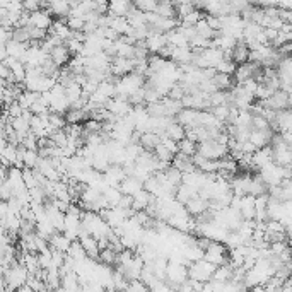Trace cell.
Returning <instances> with one entry per match:
<instances>
[{
  "instance_id": "6da1fadb",
  "label": "cell",
  "mask_w": 292,
  "mask_h": 292,
  "mask_svg": "<svg viewBox=\"0 0 292 292\" xmlns=\"http://www.w3.org/2000/svg\"><path fill=\"white\" fill-rule=\"evenodd\" d=\"M215 270H217L215 265H212L210 262H207V260L203 258V260H200V262H195V263L190 265L188 273H190V278H192V280L205 284V282H210L212 278H214Z\"/></svg>"
},
{
  "instance_id": "7a4b0ae2",
  "label": "cell",
  "mask_w": 292,
  "mask_h": 292,
  "mask_svg": "<svg viewBox=\"0 0 292 292\" xmlns=\"http://www.w3.org/2000/svg\"><path fill=\"white\" fill-rule=\"evenodd\" d=\"M197 154L210 159V161H220V159L229 156V149L225 145H220L217 140H207V142L198 144Z\"/></svg>"
},
{
  "instance_id": "3957f363",
  "label": "cell",
  "mask_w": 292,
  "mask_h": 292,
  "mask_svg": "<svg viewBox=\"0 0 292 292\" xmlns=\"http://www.w3.org/2000/svg\"><path fill=\"white\" fill-rule=\"evenodd\" d=\"M190 278V273H188V267L181 263H174V262H169L167 265V272H166V282L172 287L178 289L180 285H183Z\"/></svg>"
},
{
  "instance_id": "277c9868",
  "label": "cell",
  "mask_w": 292,
  "mask_h": 292,
  "mask_svg": "<svg viewBox=\"0 0 292 292\" xmlns=\"http://www.w3.org/2000/svg\"><path fill=\"white\" fill-rule=\"evenodd\" d=\"M106 109H108L109 113L113 114L114 118H125L128 114L132 113V109H134V106L130 104V101L125 99V97H113L111 101H109L108 104H106ZM114 120V122H116Z\"/></svg>"
},
{
  "instance_id": "5b68a950",
  "label": "cell",
  "mask_w": 292,
  "mask_h": 292,
  "mask_svg": "<svg viewBox=\"0 0 292 292\" xmlns=\"http://www.w3.org/2000/svg\"><path fill=\"white\" fill-rule=\"evenodd\" d=\"M135 72V60L122 59V56H114L111 60V75L116 79H122L125 75Z\"/></svg>"
},
{
  "instance_id": "8992f818",
  "label": "cell",
  "mask_w": 292,
  "mask_h": 292,
  "mask_svg": "<svg viewBox=\"0 0 292 292\" xmlns=\"http://www.w3.org/2000/svg\"><path fill=\"white\" fill-rule=\"evenodd\" d=\"M272 162H273V150L270 145L268 147L258 149L253 156H251V167L256 169V172H258L260 169H263L265 166L272 164Z\"/></svg>"
},
{
  "instance_id": "52a82bcc",
  "label": "cell",
  "mask_w": 292,
  "mask_h": 292,
  "mask_svg": "<svg viewBox=\"0 0 292 292\" xmlns=\"http://www.w3.org/2000/svg\"><path fill=\"white\" fill-rule=\"evenodd\" d=\"M176 122L181 123L187 130H193L197 127H202L200 125V111L197 109H183L178 116H176Z\"/></svg>"
},
{
  "instance_id": "ba28073f",
  "label": "cell",
  "mask_w": 292,
  "mask_h": 292,
  "mask_svg": "<svg viewBox=\"0 0 292 292\" xmlns=\"http://www.w3.org/2000/svg\"><path fill=\"white\" fill-rule=\"evenodd\" d=\"M53 23H55V19H53V16L50 14V12H48V11H39V12H34V14H31L29 26H31V28L50 31Z\"/></svg>"
},
{
  "instance_id": "9c48e42d",
  "label": "cell",
  "mask_w": 292,
  "mask_h": 292,
  "mask_svg": "<svg viewBox=\"0 0 292 292\" xmlns=\"http://www.w3.org/2000/svg\"><path fill=\"white\" fill-rule=\"evenodd\" d=\"M45 11L50 12L51 16H55L56 19H69L72 7H70V2H59V0H55V2L46 4Z\"/></svg>"
},
{
  "instance_id": "30bf717a",
  "label": "cell",
  "mask_w": 292,
  "mask_h": 292,
  "mask_svg": "<svg viewBox=\"0 0 292 292\" xmlns=\"http://www.w3.org/2000/svg\"><path fill=\"white\" fill-rule=\"evenodd\" d=\"M72 56L74 55L70 53V50L65 45H60V46L53 48V51L50 53V59L55 62L60 69L67 67V65L70 64V60H72Z\"/></svg>"
},
{
  "instance_id": "8fae6325",
  "label": "cell",
  "mask_w": 292,
  "mask_h": 292,
  "mask_svg": "<svg viewBox=\"0 0 292 292\" xmlns=\"http://www.w3.org/2000/svg\"><path fill=\"white\" fill-rule=\"evenodd\" d=\"M193 56H195V53L190 46H187V48H172L171 60L174 62L176 65L183 67V65L193 64Z\"/></svg>"
},
{
  "instance_id": "7c38bea8",
  "label": "cell",
  "mask_w": 292,
  "mask_h": 292,
  "mask_svg": "<svg viewBox=\"0 0 292 292\" xmlns=\"http://www.w3.org/2000/svg\"><path fill=\"white\" fill-rule=\"evenodd\" d=\"M187 210H188V214L192 215V217H200V215H203V214H207L209 212V202L207 200H203V198H200V197H195V198H192L187 205Z\"/></svg>"
},
{
  "instance_id": "4fadbf2b",
  "label": "cell",
  "mask_w": 292,
  "mask_h": 292,
  "mask_svg": "<svg viewBox=\"0 0 292 292\" xmlns=\"http://www.w3.org/2000/svg\"><path fill=\"white\" fill-rule=\"evenodd\" d=\"M250 55H251V50L248 48V45L245 41H240L231 53V60L240 67V65H245L250 62Z\"/></svg>"
},
{
  "instance_id": "5bb4252c",
  "label": "cell",
  "mask_w": 292,
  "mask_h": 292,
  "mask_svg": "<svg viewBox=\"0 0 292 292\" xmlns=\"http://www.w3.org/2000/svg\"><path fill=\"white\" fill-rule=\"evenodd\" d=\"M241 215L245 220H255L256 219V203H255V197L251 195H246V197L241 198Z\"/></svg>"
},
{
  "instance_id": "9a60e30c",
  "label": "cell",
  "mask_w": 292,
  "mask_h": 292,
  "mask_svg": "<svg viewBox=\"0 0 292 292\" xmlns=\"http://www.w3.org/2000/svg\"><path fill=\"white\" fill-rule=\"evenodd\" d=\"M172 167H176V169L181 171L183 174L197 171V166H195V162H193V157L183 156V154H180V152L174 156V161H172Z\"/></svg>"
},
{
  "instance_id": "2e32d148",
  "label": "cell",
  "mask_w": 292,
  "mask_h": 292,
  "mask_svg": "<svg viewBox=\"0 0 292 292\" xmlns=\"http://www.w3.org/2000/svg\"><path fill=\"white\" fill-rule=\"evenodd\" d=\"M134 4L127 2V0H116V2H109V16L113 17H127L128 12L132 11Z\"/></svg>"
},
{
  "instance_id": "e0dca14e",
  "label": "cell",
  "mask_w": 292,
  "mask_h": 292,
  "mask_svg": "<svg viewBox=\"0 0 292 292\" xmlns=\"http://www.w3.org/2000/svg\"><path fill=\"white\" fill-rule=\"evenodd\" d=\"M65 120H67V125H84L87 120H89V113L86 109H75L70 108L67 113H65Z\"/></svg>"
},
{
  "instance_id": "ac0fdd59",
  "label": "cell",
  "mask_w": 292,
  "mask_h": 292,
  "mask_svg": "<svg viewBox=\"0 0 292 292\" xmlns=\"http://www.w3.org/2000/svg\"><path fill=\"white\" fill-rule=\"evenodd\" d=\"M70 246H72V241L65 236L64 232H56L55 236L50 240V248L51 250H56V251H62V253L67 255L70 251Z\"/></svg>"
},
{
  "instance_id": "d6986e66",
  "label": "cell",
  "mask_w": 292,
  "mask_h": 292,
  "mask_svg": "<svg viewBox=\"0 0 292 292\" xmlns=\"http://www.w3.org/2000/svg\"><path fill=\"white\" fill-rule=\"evenodd\" d=\"M140 190H144V183H140L137 178H127L120 187V192L128 197H135Z\"/></svg>"
},
{
  "instance_id": "ffe728a7",
  "label": "cell",
  "mask_w": 292,
  "mask_h": 292,
  "mask_svg": "<svg viewBox=\"0 0 292 292\" xmlns=\"http://www.w3.org/2000/svg\"><path fill=\"white\" fill-rule=\"evenodd\" d=\"M195 197H198V190L193 187H188V185H185V183L176 190V200L180 203H183V205H187V203Z\"/></svg>"
},
{
  "instance_id": "44dd1931",
  "label": "cell",
  "mask_w": 292,
  "mask_h": 292,
  "mask_svg": "<svg viewBox=\"0 0 292 292\" xmlns=\"http://www.w3.org/2000/svg\"><path fill=\"white\" fill-rule=\"evenodd\" d=\"M232 278H234V267L231 263H225V265H220V267H217L212 280L225 282V284H227V282H231Z\"/></svg>"
},
{
  "instance_id": "7402d4cb",
  "label": "cell",
  "mask_w": 292,
  "mask_h": 292,
  "mask_svg": "<svg viewBox=\"0 0 292 292\" xmlns=\"http://www.w3.org/2000/svg\"><path fill=\"white\" fill-rule=\"evenodd\" d=\"M140 145L147 150V152H150L152 150L154 152V149L157 147L159 144H161V137H159L157 134H154V132H147V134H142L140 135Z\"/></svg>"
},
{
  "instance_id": "603a6c76",
  "label": "cell",
  "mask_w": 292,
  "mask_h": 292,
  "mask_svg": "<svg viewBox=\"0 0 292 292\" xmlns=\"http://www.w3.org/2000/svg\"><path fill=\"white\" fill-rule=\"evenodd\" d=\"M167 41H169V45L172 48H187L190 46V41H188V38L185 36L183 33H181V29H174V31H171L169 34H167Z\"/></svg>"
},
{
  "instance_id": "cb8c5ba5",
  "label": "cell",
  "mask_w": 292,
  "mask_h": 292,
  "mask_svg": "<svg viewBox=\"0 0 292 292\" xmlns=\"http://www.w3.org/2000/svg\"><path fill=\"white\" fill-rule=\"evenodd\" d=\"M166 135L169 137V139L176 140V142H181L183 139H187V128H185L183 125H181V123H178V122L174 120L169 127H167Z\"/></svg>"
},
{
  "instance_id": "d4e9b609",
  "label": "cell",
  "mask_w": 292,
  "mask_h": 292,
  "mask_svg": "<svg viewBox=\"0 0 292 292\" xmlns=\"http://www.w3.org/2000/svg\"><path fill=\"white\" fill-rule=\"evenodd\" d=\"M38 99H39V94H38V92L24 91L23 94L17 97V103H19V106L24 109V111H29V109L33 108L34 103H36Z\"/></svg>"
},
{
  "instance_id": "484cf974",
  "label": "cell",
  "mask_w": 292,
  "mask_h": 292,
  "mask_svg": "<svg viewBox=\"0 0 292 292\" xmlns=\"http://www.w3.org/2000/svg\"><path fill=\"white\" fill-rule=\"evenodd\" d=\"M178 152L183 154V156L195 157L198 152V144L193 142V140H190V139H183L181 142H178Z\"/></svg>"
},
{
  "instance_id": "4316f807",
  "label": "cell",
  "mask_w": 292,
  "mask_h": 292,
  "mask_svg": "<svg viewBox=\"0 0 292 292\" xmlns=\"http://www.w3.org/2000/svg\"><path fill=\"white\" fill-rule=\"evenodd\" d=\"M103 197L106 198V202L109 203V207H118L123 198V193L120 192V188H111L108 187L103 192Z\"/></svg>"
},
{
  "instance_id": "83f0119b",
  "label": "cell",
  "mask_w": 292,
  "mask_h": 292,
  "mask_svg": "<svg viewBox=\"0 0 292 292\" xmlns=\"http://www.w3.org/2000/svg\"><path fill=\"white\" fill-rule=\"evenodd\" d=\"M197 34L198 36H202V38H205V39H209V41H212V39L217 38L219 33H215V31L210 28L209 23H207V19H202L200 23L197 24Z\"/></svg>"
},
{
  "instance_id": "f1b7e54d",
  "label": "cell",
  "mask_w": 292,
  "mask_h": 292,
  "mask_svg": "<svg viewBox=\"0 0 292 292\" xmlns=\"http://www.w3.org/2000/svg\"><path fill=\"white\" fill-rule=\"evenodd\" d=\"M156 14L161 16V17H167V19H174V17L178 19L176 7H174V4H171V2H159Z\"/></svg>"
},
{
  "instance_id": "f546056e",
  "label": "cell",
  "mask_w": 292,
  "mask_h": 292,
  "mask_svg": "<svg viewBox=\"0 0 292 292\" xmlns=\"http://www.w3.org/2000/svg\"><path fill=\"white\" fill-rule=\"evenodd\" d=\"M116 262H118V253L113 250L111 246L106 248V250L101 251V255H99V263L106 265V267H113V265H116Z\"/></svg>"
},
{
  "instance_id": "4dcf8cb0",
  "label": "cell",
  "mask_w": 292,
  "mask_h": 292,
  "mask_svg": "<svg viewBox=\"0 0 292 292\" xmlns=\"http://www.w3.org/2000/svg\"><path fill=\"white\" fill-rule=\"evenodd\" d=\"M111 28L116 31L120 36H125L128 34V31H130V23H128L127 17H113V23H111Z\"/></svg>"
},
{
  "instance_id": "1f68e13d",
  "label": "cell",
  "mask_w": 292,
  "mask_h": 292,
  "mask_svg": "<svg viewBox=\"0 0 292 292\" xmlns=\"http://www.w3.org/2000/svg\"><path fill=\"white\" fill-rule=\"evenodd\" d=\"M67 255L72 256L75 262H84V260L87 258V253H86V250H84V246L81 245V241H74Z\"/></svg>"
},
{
  "instance_id": "d6a6232c",
  "label": "cell",
  "mask_w": 292,
  "mask_h": 292,
  "mask_svg": "<svg viewBox=\"0 0 292 292\" xmlns=\"http://www.w3.org/2000/svg\"><path fill=\"white\" fill-rule=\"evenodd\" d=\"M174 7H176V14H178V19H185L188 14H192L193 11H197V7H195V4L192 2H178V4H174Z\"/></svg>"
},
{
  "instance_id": "836d02e7",
  "label": "cell",
  "mask_w": 292,
  "mask_h": 292,
  "mask_svg": "<svg viewBox=\"0 0 292 292\" xmlns=\"http://www.w3.org/2000/svg\"><path fill=\"white\" fill-rule=\"evenodd\" d=\"M67 26L74 31V33H84V28H86V21H84L82 17L70 16L69 19H67Z\"/></svg>"
},
{
  "instance_id": "e575fe53",
  "label": "cell",
  "mask_w": 292,
  "mask_h": 292,
  "mask_svg": "<svg viewBox=\"0 0 292 292\" xmlns=\"http://www.w3.org/2000/svg\"><path fill=\"white\" fill-rule=\"evenodd\" d=\"M134 6L139 9L140 12H144V14H150V12L157 11L159 2H156V0H147V2H135Z\"/></svg>"
},
{
  "instance_id": "d590c367",
  "label": "cell",
  "mask_w": 292,
  "mask_h": 292,
  "mask_svg": "<svg viewBox=\"0 0 292 292\" xmlns=\"http://www.w3.org/2000/svg\"><path fill=\"white\" fill-rule=\"evenodd\" d=\"M251 130H270V123L262 114H255L253 116V127Z\"/></svg>"
},
{
  "instance_id": "8d00e7d4",
  "label": "cell",
  "mask_w": 292,
  "mask_h": 292,
  "mask_svg": "<svg viewBox=\"0 0 292 292\" xmlns=\"http://www.w3.org/2000/svg\"><path fill=\"white\" fill-rule=\"evenodd\" d=\"M161 137V144L164 145L166 149H169L172 154H178V142L176 140H172V139H169L166 134H162V135H159Z\"/></svg>"
},
{
  "instance_id": "74e56055",
  "label": "cell",
  "mask_w": 292,
  "mask_h": 292,
  "mask_svg": "<svg viewBox=\"0 0 292 292\" xmlns=\"http://www.w3.org/2000/svg\"><path fill=\"white\" fill-rule=\"evenodd\" d=\"M132 292H150V289L147 285L144 284L142 280H134V282H130V287H128Z\"/></svg>"
},
{
  "instance_id": "f35d334b",
  "label": "cell",
  "mask_w": 292,
  "mask_h": 292,
  "mask_svg": "<svg viewBox=\"0 0 292 292\" xmlns=\"http://www.w3.org/2000/svg\"><path fill=\"white\" fill-rule=\"evenodd\" d=\"M285 238H287V241L292 243V224H289L285 227Z\"/></svg>"
},
{
  "instance_id": "ab89813d",
  "label": "cell",
  "mask_w": 292,
  "mask_h": 292,
  "mask_svg": "<svg viewBox=\"0 0 292 292\" xmlns=\"http://www.w3.org/2000/svg\"><path fill=\"white\" fill-rule=\"evenodd\" d=\"M250 292H268V290L265 285H256V287H251Z\"/></svg>"
},
{
  "instance_id": "60d3db41",
  "label": "cell",
  "mask_w": 292,
  "mask_h": 292,
  "mask_svg": "<svg viewBox=\"0 0 292 292\" xmlns=\"http://www.w3.org/2000/svg\"><path fill=\"white\" fill-rule=\"evenodd\" d=\"M53 292H67V290H65L64 287H60V289H56V290H53Z\"/></svg>"
},
{
  "instance_id": "b9f144b4",
  "label": "cell",
  "mask_w": 292,
  "mask_h": 292,
  "mask_svg": "<svg viewBox=\"0 0 292 292\" xmlns=\"http://www.w3.org/2000/svg\"><path fill=\"white\" fill-rule=\"evenodd\" d=\"M289 246H290V251H292V243H289Z\"/></svg>"
},
{
  "instance_id": "7bdbcfd3",
  "label": "cell",
  "mask_w": 292,
  "mask_h": 292,
  "mask_svg": "<svg viewBox=\"0 0 292 292\" xmlns=\"http://www.w3.org/2000/svg\"><path fill=\"white\" fill-rule=\"evenodd\" d=\"M125 292H132V290H130V289H127V290H125Z\"/></svg>"
}]
</instances>
